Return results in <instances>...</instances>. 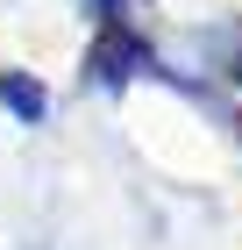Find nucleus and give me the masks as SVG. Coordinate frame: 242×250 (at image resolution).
Instances as JSON below:
<instances>
[{
	"instance_id": "obj_1",
	"label": "nucleus",
	"mask_w": 242,
	"mask_h": 250,
	"mask_svg": "<svg viewBox=\"0 0 242 250\" xmlns=\"http://www.w3.org/2000/svg\"><path fill=\"white\" fill-rule=\"evenodd\" d=\"M93 64H100V79H121L129 64H143V43L121 29V21H107V36H100V50H93Z\"/></svg>"
},
{
	"instance_id": "obj_2",
	"label": "nucleus",
	"mask_w": 242,
	"mask_h": 250,
	"mask_svg": "<svg viewBox=\"0 0 242 250\" xmlns=\"http://www.w3.org/2000/svg\"><path fill=\"white\" fill-rule=\"evenodd\" d=\"M0 100H7V107H15L21 122H43V86H36V79L7 72V79H0Z\"/></svg>"
},
{
	"instance_id": "obj_3",
	"label": "nucleus",
	"mask_w": 242,
	"mask_h": 250,
	"mask_svg": "<svg viewBox=\"0 0 242 250\" xmlns=\"http://www.w3.org/2000/svg\"><path fill=\"white\" fill-rule=\"evenodd\" d=\"M100 15H107V21H114V15H121V0H100Z\"/></svg>"
}]
</instances>
